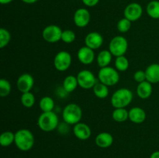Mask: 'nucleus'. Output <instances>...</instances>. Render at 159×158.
Masks as SVG:
<instances>
[{"instance_id":"30","label":"nucleus","mask_w":159,"mask_h":158,"mask_svg":"<svg viewBox=\"0 0 159 158\" xmlns=\"http://www.w3.org/2000/svg\"><path fill=\"white\" fill-rule=\"evenodd\" d=\"M11 92V85L9 81L5 78L0 80V96L6 97Z\"/></svg>"},{"instance_id":"22","label":"nucleus","mask_w":159,"mask_h":158,"mask_svg":"<svg viewBox=\"0 0 159 158\" xmlns=\"http://www.w3.org/2000/svg\"><path fill=\"white\" fill-rule=\"evenodd\" d=\"M146 12L151 18L155 19V20L159 19V1L158 0L151 1L147 5Z\"/></svg>"},{"instance_id":"20","label":"nucleus","mask_w":159,"mask_h":158,"mask_svg":"<svg viewBox=\"0 0 159 158\" xmlns=\"http://www.w3.org/2000/svg\"><path fill=\"white\" fill-rule=\"evenodd\" d=\"M112 56L113 54L110 53V50H104L100 51L96 57V61L99 67H100V68L108 67L112 60Z\"/></svg>"},{"instance_id":"2","label":"nucleus","mask_w":159,"mask_h":158,"mask_svg":"<svg viewBox=\"0 0 159 158\" xmlns=\"http://www.w3.org/2000/svg\"><path fill=\"white\" fill-rule=\"evenodd\" d=\"M133 92L126 88H120L113 94L111 104L115 108H126L133 100Z\"/></svg>"},{"instance_id":"32","label":"nucleus","mask_w":159,"mask_h":158,"mask_svg":"<svg viewBox=\"0 0 159 158\" xmlns=\"http://www.w3.org/2000/svg\"><path fill=\"white\" fill-rule=\"evenodd\" d=\"M76 35L74 31L71 29H65L62 32L61 40L65 43H71L75 41Z\"/></svg>"},{"instance_id":"14","label":"nucleus","mask_w":159,"mask_h":158,"mask_svg":"<svg viewBox=\"0 0 159 158\" xmlns=\"http://www.w3.org/2000/svg\"><path fill=\"white\" fill-rule=\"evenodd\" d=\"M77 57L79 61L85 65L90 64L94 61L95 53L94 50L86 46H82L78 50Z\"/></svg>"},{"instance_id":"5","label":"nucleus","mask_w":159,"mask_h":158,"mask_svg":"<svg viewBox=\"0 0 159 158\" xmlns=\"http://www.w3.org/2000/svg\"><path fill=\"white\" fill-rule=\"evenodd\" d=\"M98 78L101 83L107 85L108 87L113 86L119 82L120 74L117 70L108 66L99 69Z\"/></svg>"},{"instance_id":"4","label":"nucleus","mask_w":159,"mask_h":158,"mask_svg":"<svg viewBox=\"0 0 159 158\" xmlns=\"http://www.w3.org/2000/svg\"><path fill=\"white\" fill-rule=\"evenodd\" d=\"M82 117V110L79 105L70 103L64 108L62 118L65 123L68 125H75L80 122Z\"/></svg>"},{"instance_id":"12","label":"nucleus","mask_w":159,"mask_h":158,"mask_svg":"<svg viewBox=\"0 0 159 158\" xmlns=\"http://www.w3.org/2000/svg\"><path fill=\"white\" fill-rule=\"evenodd\" d=\"M34 85V79L31 74L24 73L18 77L16 86L19 91L22 93L29 92L31 91Z\"/></svg>"},{"instance_id":"11","label":"nucleus","mask_w":159,"mask_h":158,"mask_svg":"<svg viewBox=\"0 0 159 158\" xmlns=\"http://www.w3.org/2000/svg\"><path fill=\"white\" fill-rule=\"evenodd\" d=\"M91 19V15L89 10L85 8H79L75 12L74 23L76 26L79 28H83L88 26Z\"/></svg>"},{"instance_id":"17","label":"nucleus","mask_w":159,"mask_h":158,"mask_svg":"<svg viewBox=\"0 0 159 158\" xmlns=\"http://www.w3.org/2000/svg\"><path fill=\"white\" fill-rule=\"evenodd\" d=\"M146 80L152 84L159 82V64H152L147 67L145 71Z\"/></svg>"},{"instance_id":"34","label":"nucleus","mask_w":159,"mask_h":158,"mask_svg":"<svg viewBox=\"0 0 159 158\" xmlns=\"http://www.w3.org/2000/svg\"><path fill=\"white\" fill-rule=\"evenodd\" d=\"M83 4L88 7H93L99 3V0H82Z\"/></svg>"},{"instance_id":"3","label":"nucleus","mask_w":159,"mask_h":158,"mask_svg":"<svg viewBox=\"0 0 159 158\" xmlns=\"http://www.w3.org/2000/svg\"><path fill=\"white\" fill-rule=\"evenodd\" d=\"M58 116L53 111L42 112L37 119V125L43 132L54 131L58 125Z\"/></svg>"},{"instance_id":"35","label":"nucleus","mask_w":159,"mask_h":158,"mask_svg":"<svg viewBox=\"0 0 159 158\" xmlns=\"http://www.w3.org/2000/svg\"><path fill=\"white\" fill-rule=\"evenodd\" d=\"M38 0H22V2H23L24 3L26 4H34V3L37 2Z\"/></svg>"},{"instance_id":"18","label":"nucleus","mask_w":159,"mask_h":158,"mask_svg":"<svg viewBox=\"0 0 159 158\" xmlns=\"http://www.w3.org/2000/svg\"><path fill=\"white\" fill-rule=\"evenodd\" d=\"M96 144L100 148H108L113 144V137L110 133L102 132L96 136Z\"/></svg>"},{"instance_id":"26","label":"nucleus","mask_w":159,"mask_h":158,"mask_svg":"<svg viewBox=\"0 0 159 158\" xmlns=\"http://www.w3.org/2000/svg\"><path fill=\"white\" fill-rule=\"evenodd\" d=\"M15 141V133L10 131H6L0 136V144L2 147H9Z\"/></svg>"},{"instance_id":"15","label":"nucleus","mask_w":159,"mask_h":158,"mask_svg":"<svg viewBox=\"0 0 159 158\" xmlns=\"http://www.w3.org/2000/svg\"><path fill=\"white\" fill-rule=\"evenodd\" d=\"M73 133H74L75 136L81 140H86L91 136L92 134L90 127L87 124L83 123V122H79V123L74 125Z\"/></svg>"},{"instance_id":"31","label":"nucleus","mask_w":159,"mask_h":158,"mask_svg":"<svg viewBox=\"0 0 159 158\" xmlns=\"http://www.w3.org/2000/svg\"><path fill=\"white\" fill-rule=\"evenodd\" d=\"M130 27H131V21L127 20L125 17L120 20L117 23V29L120 33L128 32Z\"/></svg>"},{"instance_id":"7","label":"nucleus","mask_w":159,"mask_h":158,"mask_svg":"<svg viewBox=\"0 0 159 158\" xmlns=\"http://www.w3.org/2000/svg\"><path fill=\"white\" fill-rule=\"evenodd\" d=\"M71 55L68 51L62 50L57 53L54 59V66L58 71H65L71 64Z\"/></svg>"},{"instance_id":"28","label":"nucleus","mask_w":159,"mask_h":158,"mask_svg":"<svg viewBox=\"0 0 159 158\" xmlns=\"http://www.w3.org/2000/svg\"><path fill=\"white\" fill-rule=\"evenodd\" d=\"M21 103L26 108H31L35 104V96L30 91L26 93H22Z\"/></svg>"},{"instance_id":"29","label":"nucleus","mask_w":159,"mask_h":158,"mask_svg":"<svg viewBox=\"0 0 159 158\" xmlns=\"http://www.w3.org/2000/svg\"><path fill=\"white\" fill-rule=\"evenodd\" d=\"M11 40V34L5 28L0 29V48H4L7 46Z\"/></svg>"},{"instance_id":"33","label":"nucleus","mask_w":159,"mask_h":158,"mask_svg":"<svg viewBox=\"0 0 159 158\" xmlns=\"http://www.w3.org/2000/svg\"><path fill=\"white\" fill-rule=\"evenodd\" d=\"M134 79L138 83H141V82L144 81H147L146 80L145 71H141V70L137 71L134 73Z\"/></svg>"},{"instance_id":"36","label":"nucleus","mask_w":159,"mask_h":158,"mask_svg":"<svg viewBox=\"0 0 159 158\" xmlns=\"http://www.w3.org/2000/svg\"><path fill=\"white\" fill-rule=\"evenodd\" d=\"M150 158H159V151H155L152 153Z\"/></svg>"},{"instance_id":"25","label":"nucleus","mask_w":159,"mask_h":158,"mask_svg":"<svg viewBox=\"0 0 159 158\" xmlns=\"http://www.w3.org/2000/svg\"><path fill=\"white\" fill-rule=\"evenodd\" d=\"M93 93L99 99H106L109 95L108 86L104 85V84L101 83V82L96 83V85L93 87Z\"/></svg>"},{"instance_id":"13","label":"nucleus","mask_w":159,"mask_h":158,"mask_svg":"<svg viewBox=\"0 0 159 158\" xmlns=\"http://www.w3.org/2000/svg\"><path fill=\"white\" fill-rule=\"evenodd\" d=\"M102 43H103V37L98 32L89 33L85 37V46L91 48L93 50L99 49Z\"/></svg>"},{"instance_id":"19","label":"nucleus","mask_w":159,"mask_h":158,"mask_svg":"<svg viewBox=\"0 0 159 158\" xmlns=\"http://www.w3.org/2000/svg\"><path fill=\"white\" fill-rule=\"evenodd\" d=\"M153 88H152V83H150L148 81L139 83V85L137 87V94L138 97L141 99H147L152 95Z\"/></svg>"},{"instance_id":"24","label":"nucleus","mask_w":159,"mask_h":158,"mask_svg":"<svg viewBox=\"0 0 159 158\" xmlns=\"http://www.w3.org/2000/svg\"><path fill=\"white\" fill-rule=\"evenodd\" d=\"M39 106H40L42 112H51L54 108V101L53 100L52 98L49 97V96H45L40 100Z\"/></svg>"},{"instance_id":"8","label":"nucleus","mask_w":159,"mask_h":158,"mask_svg":"<svg viewBox=\"0 0 159 158\" xmlns=\"http://www.w3.org/2000/svg\"><path fill=\"white\" fill-rule=\"evenodd\" d=\"M62 32L61 29L57 25H49L43 29L42 37L48 43H54L61 40Z\"/></svg>"},{"instance_id":"16","label":"nucleus","mask_w":159,"mask_h":158,"mask_svg":"<svg viewBox=\"0 0 159 158\" xmlns=\"http://www.w3.org/2000/svg\"><path fill=\"white\" fill-rule=\"evenodd\" d=\"M129 119L135 124L143 123L146 119L145 111L140 107H134L129 111Z\"/></svg>"},{"instance_id":"27","label":"nucleus","mask_w":159,"mask_h":158,"mask_svg":"<svg viewBox=\"0 0 159 158\" xmlns=\"http://www.w3.org/2000/svg\"><path fill=\"white\" fill-rule=\"evenodd\" d=\"M115 68L118 71H126L129 68L130 63L125 56H120L115 60Z\"/></svg>"},{"instance_id":"6","label":"nucleus","mask_w":159,"mask_h":158,"mask_svg":"<svg viewBox=\"0 0 159 158\" xmlns=\"http://www.w3.org/2000/svg\"><path fill=\"white\" fill-rule=\"evenodd\" d=\"M128 49V42L124 37H114L109 43V50L116 57L124 56Z\"/></svg>"},{"instance_id":"23","label":"nucleus","mask_w":159,"mask_h":158,"mask_svg":"<svg viewBox=\"0 0 159 158\" xmlns=\"http://www.w3.org/2000/svg\"><path fill=\"white\" fill-rule=\"evenodd\" d=\"M113 120L117 122H124L129 119V112L125 108H115L112 113Z\"/></svg>"},{"instance_id":"21","label":"nucleus","mask_w":159,"mask_h":158,"mask_svg":"<svg viewBox=\"0 0 159 158\" xmlns=\"http://www.w3.org/2000/svg\"><path fill=\"white\" fill-rule=\"evenodd\" d=\"M78 86H79V82H78L77 77H75L73 75H68L64 79L63 88L66 92H73Z\"/></svg>"},{"instance_id":"10","label":"nucleus","mask_w":159,"mask_h":158,"mask_svg":"<svg viewBox=\"0 0 159 158\" xmlns=\"http://www.w3.org/2000/svg\"><path fill=\"white\" fill-rule=\"evenodd\" d=\"M124 17L131 22L137 21L143 14L142 6L137 2H132L127 5L124 9Z\"/></svg>"},{"instance_id":"1","label":"nucleus","mask_w":159,"mask_h":158,"mask_svg":"<svg viewBox=\"0 0 159 158\" xmlns=\"http://www.w3.org/2000/svg\"><path fill=\"white\" fill-rule=\"evenodd\" d=\"M14 143L21 151H28L34 147V136L27 129H20L15 133Z\"/></svg>"},{"instance_id":"9","label":"nucleus","mask_w":159,"mask_h":158,"mask_svg":"<svg viewBox=\"0 0 159 158\" xmlns=\"http://www.w3.org/2000/svg\"><path fill=\"white\" fill-rule=\"evenodd\" d=\"M79 86L83 89H90L93 88L96 85V78L93 73L89 70H82L79 71L77 75Z\"/></svg>"},{"instance_id":"37","label":"nucleus","mask_w":159,"mask_h":158,"mask_svg":"<svg viewBox=\"0 0 159 158\" xmlns=\"http://www.w3.org/2000/svg\"><path fill=\"white\" fill-rule=\"evenodd\" d=\"M13 0H0V3L2 5H6V4H9V3L12 2Z\"/></svg>"}]
</instances>
